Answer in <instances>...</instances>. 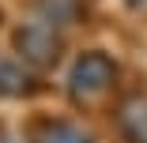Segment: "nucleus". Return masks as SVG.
Instances as JSON below:
<instances>
[{
  "instance_id": "0eeeda50",
  "label": "nucleus",
  "mask_w": 147,
  "mask_h": 143,
  "mask_svg": "<svg viewBox=\"0 0 147 143\" xmlns=\"http://www.w3.org/2000/svg\"><path fill=\"white\" fill-rule=\"evenodd\" d=\"M121 4H125L128 11H140V8H147V0H121Z\"/></svg>"
},
{
  "instance_id": "f03ea898",
  "label": "nucleus",
  "mask_w": 147,
  "mask_h": 143,
  "mask_svg": "<svg viewBox=\"0 0 147 143\" xmlns=\"http://www.w3.org/2000/svg\"><path fill=\"white\" fill-rule=\"evenodd\" d=\"M11 49L26 68H34L42 75L64 64V38L49 19H30V23L11 26Z\"/></svg>"
},
{
  "instance_id": "f257e3e1",
  "label": "nucleus",
  "mask_w": 147,
  "mask_h": 143,
  "mask_svg": "<svg viewBox=\"0 0 147 143\" xmlns=\"http://www.w3.org/2000/svg\"><path fill=\"white\" fill-rule=\"evenodd\" d=\"M121 87V64L106 49H83L68 68V98L79 109H94L109 102Z\"/></svg>"
},
{
  "instance_id": "20e7f679",
  "label": "nucleus",
  "mask_w": 147,
  "mask_h": 143,
  "mask_svg": "<svg viewBox=\"0 0 147 143\" xmlns=\"http://www.w3.org/2000/svg\"><path fill=\"white\" fill-rule=\"evenodd\" d=\"M42 91H45L42 72L26 68V64H19V60H8V56L0 53V98L19 102V98H38Z\"/></svg>"
},
{
  "instance_id": "1a4fd4ad",
  "label": "nucleus",
  "mask_w": 147,
  "mask_h": 143,
  "mask_svg": "<svg viewBox=\"0 0 147 143\" xmlns=\"http://www.w3.org/2000/svg\"><path fill=\"white\" fill-rule=\"evenodd\" d=\"M4 26H8V15H4V8H0V30H4Z\"/></svg>"
},
{
  "instance_id": "7ed1b4c3",
  "label": "nucleus",
  "mask_w": 147,
  "mask_h": 143,
  "mask_svg": "<svg viewBox=\"0 0 147 143\" xmlns=\"http://www.w3.org/2000/svg\"><path fill=\"white\" fill-rule=\"evenodd\" d=\"M26 143H94V139L68 117L34 113V117H26Z\"/></svg>"
},
{
  "instance_id": "423d86ee",
  "label": "nucleus",
  "mask_w": 147,
  "mask_h": 143,
  "mask_svg": "<svg viewBox=\"0 0 147 143\" xmlns=\"http://www.w3.org/2000/svg\"><path fill=\"white\" fill-rule=\"evenodd\" d=\"M87 0H38V15L53 26H79L87 23Z\"/></svg>"
},
{
  "instance_id": "39448f33",
  "label": "nucleus",
  "mask_w": 147,
  "mask_h": 143,
  "mask_svg": "<svg viewBox=\"0 0 147 143\" xmlns=\"http://www.w3.org/2000/svg\"><path fill=\"white\" fill-rule=\"evenodd\" d=\"M113 124L125 143H147V91H132L117 102Z\"/></svg>"
},
{
  "instance_id": "6e6552de",
  "label": "nucleus",
  "mask_w": 147,
  "mask_h": 143,
  "mask_svg": "<svg viewBox=\"0 0 147 143\" xmlns=\"http://www.w3.org/2000/svg\"><path fill=\"white\" fill-rule=\"evenodd\" d=\"M0 143H15V139H11V132H8V124H4V121H0Z\"/></svg>"
}]
</instances>
